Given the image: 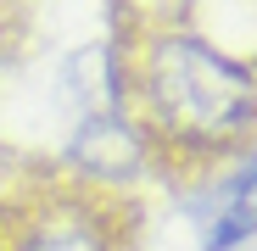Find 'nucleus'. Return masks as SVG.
Returning a JSON list of instances; mask_svg holds the SVG:
<instances>
[{"label":"nucleus","mask_w":257,"mask_h":251,"mask_svg":"<svg viewBox=\"0 0 257 251\" xmlns=\"http://www.w3.org/2000/svg\"><path fill=\"white\" fill-rule=\"evenodd\" d=\"M23 251H106V240H101L95 223H84V218H56L45 229H34Z\"/></svg>","instance_id":"obj_3"},{"label":"nucleus","mask_w":257,"mask_h":251,"mask_svg":"<svg viewBox=\"0 0 257 251\" xmlns=\"http://www.w3.org/2000/svg\"><path fill=\"white\" fill-rule=\"evenodd\" d=\"M251 229H257V156L229 179V190H224V212H218V223H212L207 251H224V245L246 240Z\"/></svg>","instance_id":"obj_2"},{"label":"nucleus","mask_w":257,"mask_h":251,"mask_svg":"<svg viewBox=\"0 0 257 251\" xmlns=\"http://www.w3.org/2000/svg\"><path fill=\"white\" fill-rule=\"evenodd\" d=\"M151 101L174 134L190 140H224L251 117V78L229 56H218L201 39H162L151 51Z\"/></svg>","instance_id":"obj_1"}]
</instances>
